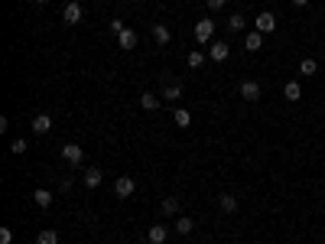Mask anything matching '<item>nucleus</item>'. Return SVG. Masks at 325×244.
Segmentation results:
<instances>
[{
  "label": "nucleus",
  "instance_id": "nucleus-1",
  "mask_svg": "<svg viewBox=\"0 0 325 244\" xmlns=\"http://www.w3.org/2000/svg\"><path fill=\"white\" fill-rule=\"evenodd\" d=\"M254 30H257V33H273V30H277V16L270 13V10L257 13V20H254Z\"/></svg>",
  "mask_w": 325,
  "mask_h": 244
},
{
  "label": "nucleus",
  "instance_id": "nucleus-2",
  "mask_svg": "<svg viewBox=\"0 0 325 244\" xmlns=\"http://www.w3.org/2000/svg\"><path fill=\"white\" fill-rule=\"evenodd\" d=\"M82 16H85V10H82V4H78V0H72V4H65V10H62V20H65L68 26L82 23Z\"/></svg>",
  "mask_w": 325,
  "mask_h": 244
},
{
  "label": "nucleus",
  "instance_id": "nucleus-3",
  "mask_svg": "<svg viewBox=\"0 0 325 244\" xmlns=\"http://www.w3.org/2000/svg\"><path fill=\"white\" fill-rule=\"evenodd\" d=\"M114 192H117L120 199H130L137 192V182L130 179V176H117V182H114Z\"/></svg>",
  "mask_w": 325,
  "mask_h": 244
},
{
  "label": "nucleus",
  "instance_id": "nucleus-4",
  "mask_svg": "<svg viewBox=\"0 0 325 244\" xmlns=\"http://www.w3.org/2000/svg\"><path fill=\"white\" fill-rule=\"evenodd\" d=\"M62 160L72 163V166H78V163L85 160V150H82L78 143H65V147H62Z\"/></svg>",
  "mask_w": 325,
  "mask_h": 244
},
{
  "label": "nucleus",
  "instance_id": "nucleus-5",
  "mask_svg": "<svg viewBox=\"0 0 325 244\" xmlns=\"http://www.w3.org/2000/svg\"><path fill=\"white\" fill-rule=\"evenodd\" d=\"M215 36V20H198L195 23V39L198 42H208Z\"/></svg>",
  "mask_w": 325,
  "mask_h": 244
},
{
  "label": "nucleus",
  "instance_id": "nucleus-6",
  "mask_svg": "<svg viewBox=\"0 0 325 244\" xmlns=\"http://www.w3.org/2000/svg\"><path fill=\"white\" fill-rule=\"evenodd\" d=\"M30 127H33V134H39V137H42V134H49V130H52V117H49V114H36Z\"/></svg>",
  "mask_w": 325,
  "mask_h": 244
},
{
  "label": "nucleus",
  "instance_id": "nucleus-7",
  "mask_svg": "<svg viewBox=\"0 0 325 244\" xmlns=\"http://www.w3.org/2000/svg\"><path fill=\"white\" fill-rule=\"evenodd\" d=\"M117 46H120V49H134V46H137V30L124 26V33H117Z\"/></svg>",
  "mask_w": 325,
  "mask_h": 244
},
{
  "label": "nucleus",
  "instance_id": "nucleus-8",
  "mask_svg": "<svg viewBox=\"0 0 325 244\" xmlns=\"http://www.w3.org/2000/svg\"><path fill=\"white\" fill-rule=\"evenodd\" d=\"M101 179H104V176H101V169H98V166H88V169H85V176H82V182H85L88 189H98V186H101Z\"/></svg>",
  "mask_w": 325,
  "mask_h": 244
},
{
  "label": "nucleus",
  "instance_id": "nucleus-9",
  "mask_svg": "<svg viewBox=\"0 0 325 244\" xmlns=\"http://www.w3.org/2000/svg\"><path fill=\"white\" fill-rule=\"evenodd\" d=\"M241 98L244 101H257L260 98V85L257 82H241Z\"/></svg>",
  "mask_w": 325,
  "mask_h": 244
},
{
  "label": "nucleus",
  "instance_id": "nucleus-10",
  "mask_svg": "<svg viewBox=\"0 0 325 244\" xmlns=\"http://www.w3.org/2000/svg\"><path fill=\"white\" fill-rule=\"evenodd\" d=\"M260 46H263V33H257V30H251L247 36H244V49H247V52H257Z\"/></svg>",
  "mask_w": 325,
  "mask_h": 244
},
{
  "label": "nucleus",
  "instance_id": "nucleus-11",
  "mask_svg": "<svg viewBox=\"0 0 325 244\" xmlns=\"http://www.w3.org/2000/svg\"><path fill=\"white\" fill-rule=\"evenodd\" d=\"M153 39H156V46H169V26L156 23L153 26Z\"/></svg>",
  "mask_w": 325,
  "mask_h": 244
},
{
  "label": "nucleus",
  "instance_id": "nucleus-12",
  "mask_svg": "<svg viewBox=\"0 0 325 244\" xmlns=\"http://www.w3.org/2000/svg\"><path fill=\"white\" fill-rule=\"evenodd\" d=\"M283 98H286V101H299V98H303V88H299V82H286V88H283Z\"/></svg>",
  "mask_w": 325,
  "mask_h": 244
},
{
  "label": "nucleus",
  "instance_id": "nucleus-13",
  "mask_svg": "<svg viewBox=\"0 0 325 244\" xmlns=\"http://www.w3.org/2000/svg\"><path fill=\"white\" fill-rule=\"evenodd\" d=\"M33 202H36L39 208H49L52 205V192L49 189H36V192H33Z\"/></svg>",
  "mask_w": 325,
  "mask_h": 244
},
{
  "label": "nucleus",
  "instance_id": "nucleus-14",
  "mask_svg": "<svg viewBox=\"0 0 325 244\" xmlns=\"http://www.w3.org/2000/svg\"><path fill=\"white\" fill-rule=\"evenodd\" d=\"M218 208H221V212H228V215H231V212H238V199L224 192L221 199H218Z\"/></svg>",
  "mask_w": 325,
  "mask_h": 244
},
{
  "label": "nucleus",
  "instance_id": "nucleus-15",
  "mask_svg": "<svg viewBox=\"0 0 325 244\" xmlns=\"http://www.w3.org/2000/svg\"><path fill=\"white\" fill-rule=\"evenodd\" d=\"M166 238H169V231H166L163 225H153L150 228V244H166Z\"/></svg>",
  "mask_w": 325,
  "mask_h": 244
},
{
  "label": "nucleus",
  "instance_id": "nucleus-16",
  "mask_svg": "<svg viewBox=\"0 0 325 244\" xmlns=\"http://www.w3.org/2000/svg\"><path fill=\"white\" fill-rule=\"evenodd\" d=\"M172 120H176V127H189L192 124V114H189L186 108H176L172 111Z\"/></svg>",
  "mask_w": 325,
  "mask_h": 244
},
{
  "label": "nucleus",
  "instance_id": "nucleus-17",
  "mask_svg": "<svg viewBox=\"0 0 325 244\" xmlns=\"http://www.w3.org/2000/svg\"><path fill=\"white\" fill-rule=\"evenodd\" d=\"M176 231H179V234H192V231H195V222H192L189 215H182V218L176 222Z\"/></svg>",
  "mask_w": 325,
  "mask_h": 244
},
{
  "label": "nucleus",
  "instance_id": "nucleus-18",
  "mask_svg": "<svg viewBox=\"0 0 325 244\" xmlns=\"http://www.w3.org/2000/svg\"><path fill=\"white\" fill-rule=\"evenodd\" d=\"M212 59L215 62H224L228 59V42H212Z\"/></svg>",
  "mask_w": 325,
  "mask_h": 244
},
{
  "label": "nucleus",
  "instance_id": "nucleus-19",
  "mask_svg": "<svg viewBox=\"0 0 325 244\" xmlns=\"http://www.w3.org/2000/svg\"><path fill=\"white\" fill-rule=\"evenodd\" d=\"M140 108H143V111H156V108H160V98H153L150 91L140 94Z\"/></svg>",
  "mask_w": 325,
  "mask_h": 244
},
{
  "label": "nucleus",
  "instance_id": "nucleus-20",
  "mask_svg": "<svg viewBox=\"0 0 325 244\" xmlns=\"http://www.w3.org/2000/svg\"><path fill=\"white\" fill-rule=\"evenodd\" d=\"M36 244H59V234L52 231V228H46V231L36 234Z\"/></svg>",
  "mask_w": 325,
  "mask_h": 244
},
{
  "label": "nucleus",
  "instance_id": "nucleus-21",
  "mask_svg": "<svg viewBox=\"0 0 325 244\" xmlns=\"http://www.w3.org/2000/svg\"><path fill=\"white\" fill-rule=\"evenodd\" d=\"M176 208H179V202H176L172 196H166L163 202H160V212H163V215H176Z\"/></svg>",
  "mask_w": 325,
  "mask_h": 244
},
{
  "label": "nucleus",
  "instance_id": "nucleus-22",
  "mask_svg": "<svg viewBox=\"0 0 325 244\" xmlns=\"http://www.w3.org/2000/svg\"><path fill=\"white\" fill-rule=\"evenodd\" d=\"M299 72H303V75H315V72H319V62H315V59H303V62H299Z\"/></svg>",
  "mask_w": 325,
  "mask_h": 244
},
{
  "label": "nucleus",
  "instance_id": "nucleus-23",
  "mask_svg": "<svg viewBox=\"0 0 325 244\" xmlns=\"http://www.w3.org/2000/svg\"><path fill=\"white\" fill-rule=\"evenodd\" d=\"M179 94H182V88H179V85H166L163 98H169V101H176V98H179Z\"/></svg>",
  "mask_w": 325,
  "mask_h": 244
},
{
  "label": "nucleus",
  "instance_id": "nucleus-24",
  "mask_svg": "<svg viewBox=\"0 0 325 244\" xmlns=\"http://www.w3.org/2000/svg\"><path fill=\"white\" fill-rule=\"evenodd\" d=\"M186 62H189V68H198L202 62H205V56H202V52H189V59H186Z\"/></svg>",
  "mask_w": 325,
  "mask_h": 244
},
{
  "label": "nucleus",
  "instance_id": "nucleus-25",
  "mask_svg": "<svg viewBox=\"0 0 325 244\" xmlns=\"http://www.w3.org/2000/svg\"><path fill=\"white\" fill-rule=\"evenodd\" d=\"M228 26H231V30H244V26H247V20H244L241 13H234L231 20H228Z\"/></svg>",
  "mask_w": 325,
  "mask_h": 244
},
{
  "label": "nucleus",
  "instance_id": "nucleus-26",
  "mask_svg": "<svg viewBox=\"0 0 325 244\" xmlns=\"http://www.w3.org/2000/svg\"><path fill=\"white\" fill-rule=\"evenodd\" d=\"M10 153L23 156V153H26V140H13V143H10Z\"/></svg>",
  "mask_w": 325,
  "mask_h": 244
},
{
  "label": "nucleus",
  "instance_id": "nucleus-27",
  "mask_svg": "<svg viewBox=\"0 0 325 244\" xmlns=\"http://www.w3.org/2000/svg\"><path fill=\"white\" fill-rule=\"evenodd\" d=\"M13 241V231L10 228H0V244H10Z\"/></svg>",
  "mask_w": 325,
  "mask_h": 244
},
{
  "label": "nucleus",
  "instance_id": "nucleus-28",
  "mask_svg": "<svg viewBox=\"0 0 325 244\" xmlns=\"http://www.w3.org/2000/svg\"><path fill=\"white\" fill-rule=\"evenodd\" d=\"M108 30L111 33H124V23H120V20H108Z\"/></svg>",
  "mask_w": 325,
  "mask_h": 244
},
{
  "label": "nucleus",
  "instance_id": "nucleus-29",
  "mask_svg": "<svg viewBox=\"0 0 325 244\" xmlns=\"http://www.w3.org/2000/svg\"><path fill=\"white\" fill-rule=\"evenodd\" d=\"M205 4L212 7V10H221V7H224V0H205Z\"/></svg>",
  "mask_w": 325,
  "mask_h": 244
},
{
  "label": "nucleus",
  "instance_id": "nucleus-30",
  "mask_svg": "<svg viewBox=\"0 0 325 244\" xmlns=\"http://www.w3.org/2000/svg\"><path fill=\"white\" fill-rule=\"evenodd\" d=\"M293 4H296V7H306V4H309V0H293Z\"/></svg>",
  "mask_w": 325,
  "mask_h": 244
},
{
  "label": "nucleus",
  "instance_id": "nucleus-31",
  "mask_svg": "<svg viewBox=\"0 0 325 244\" xmlns=\"http://www.w3.org/2000/svg\"><path fill=\"white\" fill-rule=\"evenodd\" d=\"M33 4H39V7H42V4H49V0H33Z\"/></svg>",
  "mask_w": 325,
  "mask_h": 244
}]
</instances>
